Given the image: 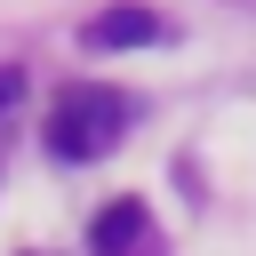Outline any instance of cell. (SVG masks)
Listing matches in <instances>:
<instances>
[{
  "label": "cell",
  "instance_id": "cell-1",
  "mask_svg": "<svg viewBox=\"0 0 256 256\" xmlns=\"http://www.w3.org/2000/svg\"><path fill=\"white\" fill-rule=\"evenodd\" d=\"M120 120H128V104L112 96V88H64L56 96V112H48V152L56 160H96V152H112L120 144Z\"/></svg>",
  "mask_w": 256,
  "mask_h": 256
},
{
  "label": "cell",
  "instance_id": "cell-2",
  "mask_svg": "<svg viewBox=\"0 0 256 256\" xmlns=\"http://www.w3.org/2000/svg\"><path fill=\"white\" fill-rule=\"evenodd\" d=\"M152 40H168V24L144 0H112V8L88 16V48H152Z\"/></svg>",
  "mask_w": 256,
  "mask_h": 256
},
{
  "label": "cell",
  "instance_id": "cell-3",
  "mask_svg": "<svg viewBox=\"0 0 256 256\" xmlns=\"http://www.w3.org/2000/svg\"><path fill=\"white\" fill-rule=\"evenodd\" d=\"M88 248H96V256H152V216H144V200H112V208L88 224Z\"/></svg>",
  "mask_w": 256,
  "mask_h": 256
}]
</instances>
